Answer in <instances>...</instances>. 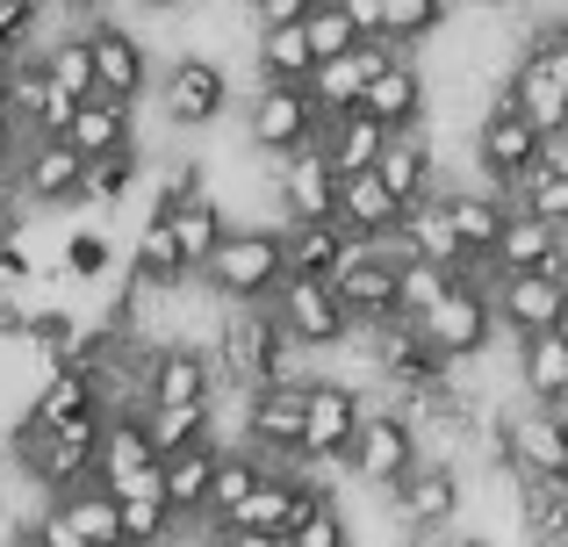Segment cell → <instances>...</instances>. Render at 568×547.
<instances>
[{
  "label": "cell",
  "mask_w": 568,
  "mask_h": 547,
  "mask_svg": "<svg viewBox=\"0 0 568 547\" xmlns=\"http://www.w3.org/2000/svg\"><path fill=\"white\" fill-rule=\"evenodd\" d=\"M281 231L288 224H231V239L216 245V260L202 267L194 288H209L231 310H266L281 295V281H288V267H281Z\"/></svg>",
  "instance_id": "cell-1"
},
{
  "label": "cell",
  "mask_w": 568,
  "mask_h": 547,
  "mask_svg": "<svg viewBox=\"0 0 568 547\" xmlns=\"http://www.w3.org/2000/svg\"><path fill=\"white\" fill-rule=\"evenodd\" d=\"M382 505H388V519H396L403 540H439V534H454V519L468 511V476H460V462L425 454Z\"/></svg>",
  "instance_id": "cell-2"
},
{
  "label": "cell",
  "mask_w": 568,
  "mask_h": 547,
  "mask_svg": "<svg viewBox=\"0 0 568 547\" xmlns=\"http://www.w3.org/2000/svg\"><path fill=\"white\" fill-rule=\"evenodd\" d=\"M532 166H540V130H532L511 101L489 94L483 123H475V188H497V195L511 202Z\"/></svg>",
  "instance_id": "cell-3"
},
{
  "label": "cell",
  "mask_w": 568,
  "mask_h": 547,
  "mask_svg": "<svg viewBox=\"0 0 568 547\" xmlns=\"http://www.w3.org/2000/svg\"><path fill=\"white\" fill-rule=\"evenodd\" d=\"M425 462V439L410 433V418H403V411H375L367 404V418H361V433H353V447H346V476L361 483V490H396L403 476H410V468Z\"/></svg>",
  "instance_id": "cell-4"
},
{
  "label": "cell",
  "mask_w": 568,
  "mask_h": 547,
  "mask_svg": "<svg viewBox=\"0 0 568 547\" xmlns=\"http://www.w3.org/2000/svg\"><path fill=\"white\" fill-rule=\"evenodd\" d=\"M87 65H94V101H115V109H138L144 87H152V51L130 22H109V14H87L80 29Z\"/></svg>",
  "instance_id": "cell-5"
},
{
  "label": "cell",
  "mask_w": 568,
  "mask_h": 547,
  "mask_svg": "<svg viewBox=\"0 0 568 547\" xmlns=\"http://www.w3.org/2000/svg\"><path fill=\"white\" fill-rule=\"evenodd\" d=\"M266 317H274V332L288 338L295 353H310V361H317V353H346V338H353L332 281H281V295L266 303Z\"/></svg>",
  "instance_id": "cell-6"
},
{
  "label": "cell",
  "mask_w": 568,
  "mask_h": 547,
  "mask_svg": "<svg viewBox=\"0 0 568 547\" xmlns=\"http://www.w3.org/2000/svg\"><path fill=\"white\" fill-rule=\"evenodd\" d=\"M361 418H367V396L353 389V382H338V375L310 382V396H303V462H310V476H317V468H346V447H353V433H361Z\"/></svg>",
  "instance_id": "cell-7"
},
{
  "label": "cell",
  "mask_w": 568,
  "mask_h": 547,
  "mask_svg": "<svg viewBox=\"0 0 568 547\" xmlns=\"http://www.w3.org/2000/svg\"><path fill=\"white\" fill-rule=\"evenodd\" d=\"M417 338H425L446 367H468V361H483V353L497 346V310H489L483 288H460L454 281V288L432 303V317L417 324Z\"/></svg>",
  "instance_id": "cell-8"
},
{
  "label": "cell",
  "mask_w": 568,
  "mask_h": 547,
  "mask_svg": "<svg viewBox=\"0 0 568 547\" xmlns=\"http://www.w3.org/2000/svg\"><path fill=\"white\" fill-rule=\"evenodd\" d=\"M245 144L252 159H288L317 144V109L303 87H252L245 94Z\"/></svg>",
  "instance_id": "cell-9"
},
{
  "label": "cell",
  "mask_w": 568,
  "mask_h": 547,
  "mask_svg": "<svg viewBox=\"0 0 568 547\" xmlns=\"http://www.w3.org/2000/svg\"><path fill=\"white\" fill-rule=\"evenodd\" d=\"M94 490H109L115 505H130V497H159V454H152V439H144V418H101Z\"/></svg>",
  "instance_id": "cell-10"
},
{
  "label": "cell",
  "mask_w": 568,
  "mask_h": 547,
  "mask_svg": "<svg viewBox=\"0 0 568 547\" xmlns=\"http://www.w3.org/2000/svg\"><path fill=\"white\" fill-rule=\"evenodd\" d=\"M223 382H216V361L209 346L194 338H173L144 361V411H181V404H216Z\"/></svg>",
  "instance_id": "cell-11"
},
{
  "label": "cell",
  "mask_w": 568,
  "mask_h": 547,
  "mask_svg": "<svg viewBox=\"0 0 568 547\" xmlns=\"http://www.w3.org/2000/svg\"><path fill=\"white\" fill-rule=\"evenodd\" d=\"M324 497H332V490H324L317 476H266L260 490L231 511V526H223V534H231V540H288L295 519H303L310 505H324Z\"/></svg>",
  "instance_id": "cell-12"
},
{
  "label": "cell",
  "mask_w": 568,
  "mask_h": 547,
  "mask_svg": "<svg viewBox=\"0 0 568 547\" xmlns=\"http://www.w3.org/2000/svg\"><path fill=\"white\" fill-rule=\"evenodd\" d=\"M223 109H231V72L216 58L166 65V87H159V123L166 130H209V123H223Z\"/></svg>",
  "instance_id": "cell-13"
},
{
  "label": "cell",
  "mask_w": 568,
  "mask_h": 547,
  "mask_svg": "<svg viewBox=\"0 0 568 547\" xmlns=\"http://www.w3.org/2000/svg\"><path fill=\"white\" fill-rule=\"evenodd\" d=\"M266 181H274L281 224H332L338 216V181H332L317 144H303V152H288V159H266Z\"/></svg>",
  "instance_id": "cell-14"
},
{
  "label": "cell",
  "mask_w": 568,
  "mask_h": 547,
  "mask_svg": "<svg viewBox=\"0 0 568 547\" xmlns=\"http://www.w3.org/2000/svg\"><path fill=\"white\" fill-rule=\"evenodd\" d=\"M504 476L518 483H568V425L547 411H504Z\"/></svg>",
  "instance_id": "cell-15"
},
{
  "label": "cell",
  "mask_w": 568,
  "mask_h": 547,
  "mask_svg": "<svg viewBox=\"0 0 568 547\" xmlns=\"http://www.w3.org/2000/svg\"><path fill=\"white\" fill-rule=\"evenodd\" d=\"M396 58H417V51H396V43H353L346 58H332V65H317L310 72V109H317V123H338V115H353L361 109V94H367V80H375L382 65H396Z\"/></svg>",
  "instance_id": "cell-16"
},
{
  "label": "cell",
  "mask_w": 568,
  "mask_h": 547,
  "mask_svg": "<svg viewBox=\"0 0 568 547\" xmlns=\"http://www.w3.org/2000/svg\"><path fill=\"white\" fill-rule=\"evenodd\" d=\"M8 188L29 216L37 210H80V159H72L65 144H29L22 138V152H14V166H8Z\"/></svg>",
  "instance_id": "cell-17"
},
{
  "label": "cell",
  "mask_w": 568,
  "mask_h": 547,
  "mask_svg": "<svg viewBox=\"0 0 568 547\" xmlns=\"http://www.w3.org/2000/svg\"><path fill=\"white\" fill-rule=\"evenodd\" d=\"M361 115H367V123H382L388 138H396V130H425V115H432V80H425V65H417V58L382 65L375 80H367V94H361Z\"/></svg>",
  "instance_id": "cell-18"
},
{
  "label": "cell",
  "mask_w": 568,
  "mask_h": 547,
  "mask_svg": "<svg viewBox=\"0 0 568 547\" xmlns=\"http://www.w3.org/2000/svg\"><path fill=\"white\" fill-rule=\"evenodd\" d=\"M489 310H497V332H511V346H518V338L555 332L561 310H568V288L547 281V274H511V281L489 288Z\"/></svg>",
  "instance_id": "cell-19"
},
{
  "label": "cell",
  "mask_w": 568,
  "mask_h": 547,
  "mask_svg": "<svg viewBox=\"0 0 568 547\" xmlns=\"http://www.w3.org/2000/svg\"><path fill=\"white\" fill-rule=\"evenodd\" d=\"M216 462H223V439H216V447H194V454H173V462H159V505H166V519L187 526V534H202V526H209Z\"/></svg>",
  "instance_id": "cell-20"
},
{
  "label": "cell",
  "mask_w": 568,
  "mask_h": 547,
  "mask_svg": "<svg viewBox=\"0 0 568 547\" xmlns=\"http://www.w3.org/2000/svg\"><path fill=\"white\" fill-rule=\"evenodd\" d=\"M439 202H446V224H454V245H460V260H489L497 253V239H504V224H511V202L497 195V188H439Z\"/></svg>",
  "instance_id": "cell-21"
},
{
  "label": "cell",
  "mask_w": 568,
  "mask_h": 547,
  "mask_svg": "<svg viewBox=\"0 0 568 547\" xmlns=\"http://www.w3.org/2000/svg\"><path fill=\"white\" fill-rule=\"evenodd\" d=\"M375 181L403 202V210L425 202L432 188H439V144H432V130H396V138L382 144V159H375Z\"/></svg>",
  "instance_id": "cell-22"
},
{
  "label": "cell",
  "mask_w": 568,
  "mask_h": 547,
  "mask_svg": "<svg viewBox=\"0 0 568 547\" xmlns=\"http://www.w3.org/2000/svg\"><path fill=\"white\" fill-rule=\"evenodd\" d=\"M396 274H403V267H388V260L375 253V260H361V267H346V274L332 281V295H338V310H346L353 332L396 317Z\"/></svg>",
  "instance_id": "cell-23"
},
{
  "label": "cell",
  "mask_w": 568,
  "mask_h": 547,
  "mask_svg": "<svg viewBox=\"0 0 568 547\" xmlns=\"http://www.w3.org/2000/svg\"><path fill=\"white\" fill-rule=\"evenodd\" d=\"M382 144H388V130L367 123L361 109L338 115V123H317V152H324V166H332V181H361V173H375Z\"/></svg>",
  "instance_id": "cell-24"
},
{
  "label": "cell",
  "mask_w": 568,
  "mask_h": 547,
  "mask_svg": "<svg viewBox=\"0 0 568 547\" xmlns=\"http://www.w3.org/2000/svg\"><path fill=\"white\" fill-rule=\"evenodd\" d=\"M65 144L72 159H109V152H130V144H138V123H130V109H115V101H80V109H72V123H65Z\"/></svg>",
  "instance_id": "cell-25"
},
{
  "label": "cell",
  "mask_w": 568,
  "mask_h": 547,
  "mask_svg": "<svg viewBox=\"0 0 568 547\" xmlns=\"http://www.w3.org/2000/svg\"><path fill=\"white\" fill-rule=\"evenodd\" d=\"M166 224H173V245H181V267L202 281V267L216 260V245L231 239V210H223L216 195H194L187 210H173V216H166Z\"/></svg>",
  "instance_id": "cell-26"
},
{
  "label": "cell",
  "mask_w": 568,
  "mask_h": 547,
  "mask_svg": "<svg viewBox=\"0 0 568 547\" xmlns=\"http://www.w3.org/2000/svg\"><path fill=\"white\" fill-rule=\"evenodd\" d=\"M29 418L43 425H72V418H101V396H94V375L87 367H51V375L37 382V396H29Z\"/></svg>",
  "instance_id": "cell-27"
},
{
  "label": "cell",
  "mask_w": 568,
  "mask_h": 547,
  "mask_svg": "<svg viewBox=\"0 0 568 547\" xmlns=\"http://www.w3.org/2000/svg\"><path fill=\"white\" fill-rule=\"evenodd\" d=\"M555 253H561V231H547V224H532V216L511 210V224H504L489 267H497V281H511V274H547V267H555Z\"/></svg>",
  "instance_id": "cell-28"
},
{
  "label": "cell",
  "mask_w": 568,
  "mask_h": 547,
  "mask_svg": "<svg viewBox=\"0 0 568 547\" xmlns=\"http://www.w3.org/2000/svg\"><path fill=\"white\" fill-rule=\"evenodd\" d=\"M338 253H346V231L338 224H288L281 231V267H288V281H332Z\"/></svg>",
  "instance_id": "cell-29"
},
{
  "label": "cell",
  "mask_w": 568,
  "mask_h": 547,
  "mask_svg": "<svg viewBox=\"0 0 568 547\" xmlns=\"http://www.w3.org/2000/svg\"><path fill=\"white\" fill-rule=\"evenodd\" d=\"M144 439H152L159 462L194 447H216V404H181V411H144Z\"/></svg>",
  "instance_id": "cell-30"
},
{
  "label": "cell",
  "mask_w": 568,
  "mask_h": 547,
  "mask_svg": "<svg viewBox=\"0 0 568 547\" xmlns=\"http://www.w3.org/2000/svg\"><path fill=\"white\" fill-rule=\"evenodd\" d=\"M518 382H526L532 411L561 404V396H568V346H561V332H540V338H518Z\"/></svg>",
  "instance_id": "cell-31"
},
{
  "label": "cell",
  "mask_w": 568,
  "mask_h": 547,
  "mask_svg": "<svg viewBox=\"0 0 568 547\" xmlns=\"http://www.w3.org/2000/svg\"><path fill=\"white\" fill-rule=\"evenodd\" d=\"M252 65H260V87H310L317 58H310V43H303V22L260 29V37H252Z\"/></svg>",
  "instance_id": "cell-32"
},
{
  "label": "cell",
  "mask_w": 568,
  "mask_h": 547,
  "mask_svg": "<svg viewBox=\"0 0 568 547\" xmlns=\"http://www.w3.org/2000/svg\"><path fill=\"white\" fill-rule=\"evenodd\" d=\"M80 332H87V317H80L72 303H37V310H29L22 346L37 353V361H43V375H51V367H65L72 353H80Z\"/></svg>",
  "instance_id": "cell-33"
},
{
  "label": "cell",
  "mask_w": 568,
  "mask_h": 547,
  "mask_svg": "<svg viewBox=\"0 0 568 547\" xmlns=\"http://www.w3.org/2000/svg\"><path fill=\"white\" fill-rule=\"evenodd\" d=\"M51 511L65 519V534L80 540V547H123V540H115V497L94 490V483H80V490L51 497Z\"/></svg>",
  "instance_id": "cell-34"
},
{
  "label": "cell",
  "mask_w": 568,
  "mask_h": 547,
  "mask_svg": "<svg viewBox=\"0 0 568 547\" xmlns=\"http://www.w3.org/2000/svg\"><path fill=\"white\" fill-rule=\"evenodd\" d=\"M260 483H266V468L252 462L245 447H223V462H216V490H209V526H202V534H223V526H231V511L245 505Z\"/></svg>",
  "instance_id": "cell-35"
},
{
  "label": "cell",
  "mask_w": 568,
  "mask_h": 547,
  "mask_svg": "<svg viewBox=\"0 0 568 547\" xmlns=\"http://www.w3.org/2000/svg\"><path fill=\"white\" fill-rule=\"evenodd\" d=\"M446 22H454V8H446V0H382V43H396V51L432 43Z\"/></svg>",
  "instance_id": "cell-36"
},
{
  "label": "cell",
  "mask_w": 568,
  "mask_h": 547,
  "mask_svg": "<svg viewBox=\"0 0 568 547\" xmlns=\"http://www.w3.org/2000/svg\"><path fill=\"white\" fill-rule=\"evenodd\" d=\"M138 166H144L138 144H130V152H109V159H87L80 166V210H115V202L138 188Z\"/></svg>",
  "instance_id": "cell-37"
},
{
  "label": "cell",
  "mask_w": 568,
  "mask_h": 547,
  "mask_svg": "<svg viewBox=\"0 0 568 547\" xmlns=\"http://www.w3.org/2000/svg\"><path fill=\"white\" fill-rule=\"evenodd\" d=\"M518 526L532 547L568 540V483H518Z\"/></svg>",
  "instance_id": "cell-38"
},
{
  "label": "cell",
  "mask_w": 568,
  "mask_h": 547,
  "mask_svg": "<svg viewBox=\"0 0 568 547\" xmlns=\"http://www.w3.org/2000/svg\"><path fill=\"white\" fill-rule=\"evenodd\" d=\"M303 43H310V58L317 65H332V58H346L353 43V22H346V0H310L303 8Z\"/></svg>",
  "instance_id": "cell-39"
},
{
  "label": "cell",
  "mask_w": 568,
  "mask_h": 547,
  "mask_svg": "<svg viewBox=\"0 0 568 547\" xmlns=\"http://www.w3.org/2000/svg\"><path fill=\"white\" fill-rule=\"evenodd\" d=\"M518 65L540 72L555 94H568V22H540V29H532L526 51H518Z\"/></svg>",
  "instance_id": "cell-40"
},
{
  "label": "cell",
  "mask_w": 568,
  "mask_h": 547,
  "mask_svg": "<svg viewBox=\"0 0 568 547\" xmlns=\"http://www.w3.org/2000/svg\"><path fill=\"white\" fill-rule=\"evenodd\" d=\"M109 267H115V245L101 239V231H72L65 245H58V281H109Z\"/></svg>",
  "instance_id": "cell-41"
},
{
  "label": "cell",
  "mask_w": 568,
  "mask_h": 547,
  "mask_svg": "<svg viewBox=\"0 0 568 547\" xmlns=\"http://www.w3.org/2000/svg\"><path fill=\"white\" fill-rule=\"evenodd\" d=\"M454 288V274H439V267H403L396 274V324H425L432 317V303Z\"/></svg>",
  "instance_id": "cell-42"
},
{
  "label": "cell",
  "mask_w": 568,
  "mask_h": 547,
  "mask_svg": "<svg viewBox=\"0 0 568 547\" xmlns=\"http://www.w3.org/2000/svg\"><path fill=\"white\" fill-rule=\"evenodd\" d=\"M288 547H353V511L338 505V497H324V505H310L303 519H295Z\"/></svg>",
  "instance_id": "cell-43"
},
{
  "label": "cell",
  "mask_w": 568,
  "mask_h": 547,
  "mask_svg": "<svg viewBox=\"0 0 568 547\" xmlns=\"http://www.w3.org/2000/svg\"><path fill=\"white\" fill-rule=\"evenodd\" d=\"M0 37H8L14 51H29V43H37V0H0Z\"/></svg>",
  "instance_id": "cell-44"
},
{
  "label": "cell",
  "mask_w": 568,
  "mask_h": 547,
  "mask_svg": "<svg viewBox=\"0 0 568 547\" xmlns=\"http://www.w3.org/2000/svg\"><path fill=\"white\" fill-rule=\"evenodd\" d=\"M22 332H29V303L22 295H0V346H22Z\"/></svg>",
  "instance_id": "cell-45"
},
{
  "label": "cell",
  "mask_w": 568,
  "mask_h": 547,
  "mask_svg": "<svg viewBox=\"0 0 568 547\" xmlns=\"http://www.w3.org/2000/svg\"><path fill=\"white\" fill-rule=\"evenodd\" d=\"M532 173H547V181H568V130L561 138H540V166Z\"/></svg>",
  "instance_id": "cell-46"
},
{
  "label": "cell",
  "mask_w": 568,
  "mask_h": 547,
  "mask_svg": "<svg viewBox=\"0 0 568 547\" xmlns=\"http://www.w3.org/2000/svg\"><path fill=\"white\" fill-rule=\"evenodd\" d=\"M446 547H497V540H483V534H468V540H446Z\"/></svg>",
  "instance_id": "cell-47"
},
{
  "label": "cell",
  "mask_w": 568,
  "mask_h": 547,
  "mask_svg": "<svg viewBox=\"0 0 568 547\" xmlns=\"http://www.w3.org/2000/svg\"><path fill=\"white\" fill-rule=\"evenodd\" d=\"M8 547H43V540H37V534H14V540H8Z\"/></svg>",
  "instance_id": "cell-48"
},
{
  "label": "cell",
  "mask_w": 568,
  "mask_h": 547,
  "mask_svg": "<svg viewBox=\"0 0 568 547\" xmlns=\"http://www.w3.org/2000/svg\"><path fill=\"white\" fill-rule=\"evenodd\" d=\"M555 332H561V346H568V310H561V324H555Z\"/></svg>",
  "instance_id": "cell-49"
},
{
  "label": "cell",
  "mask_w": 568,
  "mask_h": 547,
  "mask_svg": "<svg viewBox=\"0 0 568 547\" xmlns=\"http://www.w3.org/2000/svg\"><path fill=\"white\" fill-rule=\"evenodd\" d=\"M403 547H446V540H403Z\"/></svg>",
  "instance_id": "cell-50"
},
{
  "label": "cell",
  "mask_w": 568,
  "mask_h": 547,
  "mask_svg": "<svg viewBox=\"0 0 568 547\" xmlns=\"http://www.w3.org/2000/svg\"><path fill=\"white\" fill-rule=\"evenodd\" d=\"M0 115H8V80H0Z\"/></svg>",
  "instance_id": "cell-51"
}]
</instances>
